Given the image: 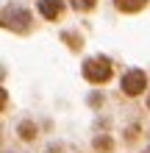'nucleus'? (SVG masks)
<instances>
[{
    "instance_id": "f257e3e1",
    "label": "nucleus",
    "mask_w": 150,
    "mask_h": 153,
    "mask_svg": "<svg viewBox=\"0 0 150 153\" xmlns=\"http://www.w3.org/2000/svg\"><path fill=\"white\" fill-rule=\"evenodd\" d=\"M111 75H114L111 59H106V56H92V59L83 61V78L89 81V84L103 86V84H109V81H111Z\"/></svg>"
},
{
    "instance_id": "f03ea898",
    "label": "nucleus",
    "mask_w": 150,
    "mask_h": 153,
    "mask_svg": "<svg viewBox=\"0 0 150 153\" xmlns=\"http://www.w3.org/2000/svg\"><path fill=\"white\" fill-rule=\"evenodd\" d=\"M122 92L131 95V97H136V95H142L145 92V86H147V75L142 73V70H128L125 75H122Z\"/></svg>"
},
{
    "instance_id": "7ed1b4c3",
    "label": "nucleus",
    "mask_w": 150,
    "mask_h": 153,
    "mask_svg": "<svg viewBox=\"0 0 150 153\" xmlns=\"http://www.w3.org/2000/svg\"><path fill=\"white\" fill-rule=\"evenodd\" d=\"M61 11H64V0H39V14L47 22H56Z\"/></svg>"
},
{
    "instance_id": "20e7f679",
    "label": "nucleus",
    "mask_w": 150,
    "mask_h": 153,
    "mask_svg": "<svg viewBox=\"0 0 150 153\" xmlns=\"http://www.w3.org/2000/svg\"><path fill=\"white\" fill-rule=\"evenodd\" d=\"M114 6L120 8L122 14H136L147 6V0H114Z\"/></svg>"
},
{
    "instance_id": "39448f33",
    "label": "nucleus",
    "mask_w": 150,
    "mask_h": 153,
    "mask_svg": "<svg viewBox=\"0 0 150 153\" xmlns=\"http://www.w3.org/2000/svg\"><path fill=\"white\" fill-rule=\"evenodd\" d=\"M17 134H20V137H22L25 142H31V139H36V125H33L31 120H25V123H20Z\"/></svg>"
},
{
    "instance_id": "423d86ee",
    "label": "nucleus",
    "mask_w": 150,
    "mask_h": 153,
    "mask_svg": "<svg viewBox=\"0 0 150 153\" xmlns=\"http://www.w3.org/2000/svg\"><path fill=\"white\" fill-rule=\"evenodd\" d=\"M95 150L98 153H111L114 150V139L111 137H98L95 139Z\"/></svg>"
},
{
    "instance_id": "0eeeda50",
    "label": "nucleus",
    "mask_w": 150,
    "mask_h": 153,
    "mask_svg": "<svg viewBox=\"0 0 150 153\" xmlns=\"http://www.w3.org/2000/svg\"><path fill=\"white\" fill-rule=\"evenodd\" d=\"M69 3H72V8H78V11H92L98 0H69Z\"/></svg>"
},
{
    "instance_id": "6e6552de",
    "label": "nucleus",
    "mask_w": 150,
    "mask_h": 153,
    "mask_svg": "<svg viewBox=\"0 0 150 153\" xmlns=\"http://www.w3.org/2000/svg\"><path fill=\"white\" fill-rule=\"evenodd\" d=\"M61 39H67V45H69L72 50H81V36H78V33H64Z\"/></svg>"
},
{
    "instance_id": "1a4fd4ad",
    "label": "nucleus",
    "mask_w": 150,
    "mask_h": 153,
    "mask_svg": "<svg viewBox=\"0 0 150 153\" xmlns=\"http://www.w3.org/2000/svg\"><path fill=\"white\" fill-rule=\"evenodd\" d=\"M147 109H150V97H147Z\"/></svg>"
},
{
    "instance_id": "9d476101",
    "label": "nucleus",
    "mask_w": 150,
    "mask_h": 153,
    "mask_svg": "<svg viewBox=\"0 0 150 153\" xmlns=\"http://www.w3.org/2000/svg\"><path fill=\"white\" fill-rule=\"evenodd\" d=\"M145 153H150V150H145Z\"/></svg>"
}]
</instances>
